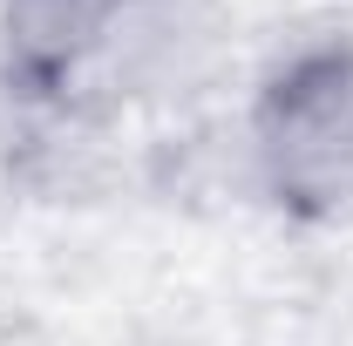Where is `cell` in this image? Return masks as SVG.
<instances>
[{"mask_svg": "<svg viewBox=\"0 0 353 346\" xmlns=\"http://www.w3.org/2000/svg\"><path fill=\"white\" fill-rule=\"evenodd\" d=\"M245 163L279 217L306 231L353 224V34H312L265 68Z\"/></svg>", "mask_w": 353, "mask_h": 346, "instance_id": "6da1fadb", "label": "cell"}, {"mask_svg": "<svg viewBox=\"0 0 353 346\" xmlns=\"http://www.w3.org/2000/svg\"><path fill=\"white\" fill-rule=\"evenodd\" d=\"M116 0H0V88L28 109L95 95Z\"/></svg>", "mask_w": 353, "mask_h": 346, "instance_id": "7a4b0ae2", "label": "cell"}]
</instances>
